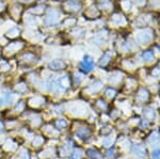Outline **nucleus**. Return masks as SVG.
Returning <instances> with one entry per match:
<instances>
[{"instance_id":"obj_1","label":"nucleus","mask_w":160,"mask_h":159,"mask_svg":"<svg viewBox=\"0 0 160 159\" xmlns=\"http://www.w3.org/2000/svg\"><path fill=\"white\" fill-rule=\"evenodd\" d=\"M152 39H153L152 31L149 29L139 32L138 35H137V40L141 43V44H146V43H149Z\"/></svg>"},{"instance_id":"obj_2","label":"nucleus","mask_w":160,"mask_h":159,"mask_svg":"<svg viewBox=\"0 0 160 159\" xmlns=\"http://www.w3.org/2000/svg\"><path fill=\"white\" fill-rule=\"evenodd\" d=\"M93 65H94L93 59H92L90 56H86L83 59V61L80 63V68H81L83 72L88 73V72H90V71H92Z\"/></svg>"},{"instance_id":"obj_3","label":"nucleus","mask_w":160,"mask_h":159,"mask_svg":"<svg viewBox=\"0 0 160 159\" xmlns=\"http://www.w3.org/2000/svg\"><path fill=\"white\" fill-rule=\"evenodd\" d=\"M149 93L146 89H144V88L139 89L137 95H136V101H137L138 103H140V104L145 103V101H149Z\"/></svg>"},{"instance_id":"obj_4","label":"nucleus","mask_w":160,"mask_h":159,"mask_svg":"<svg viewBox=\"0 0 160 159\" xmlns=\"http://www.w3.org/2000/svg\"><path fill=\"white\" fill-rule=\"evenodd\" d=\"M133 152L138 158H144L146 156V148L143 144H136L133 145Z\"/></svg>"},{"instance_id":"obj_5","label":"nucleus","mask_w":160,"mask_h":159,"mask_svg":"<svg viewBox=\"0 0 160 159\" xmlns=\"http://www.w3.org/2000/svg\"><path fill=\"white\" fill-rule=\"evenodd\" d=\"M58 19H59V13L57 11L53 10L47 14L45 21H46V24H48V25H53V24L57 23Z\"/></svg>"},{"instance_id":"obj_6","label":"nucleus","mask_w":160,"mask_h":159,"mask_svg":"<svg viewBox=\"0 0 160 159\" xmlns=\"http://www.w3.org/2000/svg\"><path fill=\"white\" fill-rule=\"evenodd\" d=\"M48 66L50 70L58 71V70H63V68L66 66V64H65L64 61H62V60H53L48 64Z\"/></svg>"},{"instance_id":"obj_7","label":"nucleus","mask_w":160,"mask_h":159,"mask_svg":"<svg viewBox=\"0 0 160 159\" xmlns=\"http://www.w3.org/2000/svg\"><path fill=\"white\" fill-rule=\"evenodd\" d=\"M160 141V134L158 131H154L149 135V137L147 138V143L155 145V144H158Z\"/></svg>"},{"instance_id":"obj_8","label":"nucleus","mask_w":160,"mask_h":159,"mask_svg":"<svg viewBox=\"0 0 160 159\" xmlns=\"http://www.w3.org/2000/svg\"><path fill=\"white\" fill-rule=\"evenodd\" d=\"M65 6L67 8V10L73 11V12H77L80 10L81 8V3L77 1H69L65 3Z\"/></svg>"},{"instance_id":"obj_9","label":"nucleus","mask_w":160,"mask_h":159,"mask_svg":"<svg viewBox=\"0 0 160 159\" xmlns=\"http://www.w3.org/2000/svg\"><path fill=\"white\" fill-rule=\"evenodd\" d=\"M86 154L91 159H103V156L97 149H94V148H90L86 151Z\"/></svg>"},{"instance_id":"obj_10","label":"nucleus","mask_w":160,"mask_h":159,"mask_svg":"<svg viewBox=\"0 0 160 159\" xmlns=\"http://www.w3.org/2000/svg\"><path fill=\"white\" fill-rule=\"evenodd\" d=\"M143 114H144L145 118H146L147 121H150V120H154L155 117H156V113H155V110L152 108H146L144 109V112H143Z\"/></svg>"},{"instance_id":"obj_11","label":"nucleus","mask_w":160,"mask_h":159,"mask_svg":"<svg viewBox=\"0 0 160 159\" xmlns=\"http://www.w3.org/2000/svg\"><path fill=\"white\" fill-rule=\"evenodd\" d=\"M77 135L79 136V138L86 139V138H88V137L91 135V131H90V129H89V128H80L78 131H77Z\"/></svg>"},{"instance_id":"obj_12","label":"nucleus","mask_w":160,"mask_h":159,"mask_svg":"<svg viewBox=\"0 0 160 159\" xmlns=\"http://www.w3.org/2000/svg\"><path fill=\"white\" fill-rule=\"evenodd\" d=\"M110 59H111V57H110V54H105L102 57V59H100V62L99 64L102 66H105V65H107L108 63H109V61H110Z\"/></svg>"},{"instance_id":"obj_13","label":"nucleus","mask_w":160,"mask_h":159,"mask_svg":"<svg viewBox=\"0 0 160 159\" xmlns=\"http://www.w3.org/2000/svg\"><path fill=\"white\" fill-rule=\"evenodd\" d=\"M143 59H144L145 61H150L154 59V53H153L152 50H147L145 51L144 54H143Z\"/></svg>"},{"instance_id":"obj_14","label":"nucleus","mask_w":160,"mask_h":159,"mask_svg":"<svg viewBox=\"0 0 160 159\" xmlns=\"http://www.w3.org/2000/svg\"><path fill=\"white\" fill-rule=\"evenodd\" d=\"M18 34H19V29L18 28H12L11 30L8 31V37H16Z\"/></svg>"},{"instance_id":"obj_15","label":"nucleus","mask_w":160,"mask_h":159,"mask_svg":"<svg viewBox=\"0 0 160 159\" xmlns=\"http://www.w3.org/2000/svg\"><path fill=\"white\" fill-rule=\"evenodd\" d=\"M81 156H82V151L80 148H78L73 152V154L70 155V159H80Z\"/></svg>"},{"instance_id":"obj_16","label":"nucleus","mask_w":160,"mask_h":159,"mask_svg":"<svg viewBox=\"0 0 160 159\" xmlns=\"http://www.w3.org/2000/svg\"><path fill=\"white\" fill-rule=\"evenodd\" d=\"M56 125L58 126V128H60V129H63V128L66 127L67 123L65 120H63V118H61V120H58L57 122H56Z\"/></svg>"},{"instance_id":"obj_17","label":"nucleus","mask_w":160,"mask_h":159,"mask_svg":"<svg viewBox=\"0 0 160 159\" xmlns=\"http://www.w3.org/2000/svg\"><path fill=\"white\" fill-rule=\"evenodd\" d=\"M112 20L114 21L116 25H119V24L121 23H124V18L122 15H119V14H116V15H114L113 17H112Z\"/></svg>"},{"instance_id":"obj_18","label":"nucleus","mask_w":160,"mask_h":159,"mask_svg":"<svg viewBox=\"0 0 160 159\" xmlns=\"http://www.w3.org/2000/svg\"><path fill=\"white\" fill-rule=\"evenodd\" d=\"M107 157L108 158H111L113 159L116 157V151H115L114 148H112L111 149H109V151L107 152Z\"/></svg>"},{"instance_id":"obj_19","label":"nucleus","mask_w":160,"mask_h":159,"mask_svg":"<svg viewBox=\"0 0 160 159\" xmlns=\"http://www.w3.org/2000/svg\"><path fill=\"white\" fill-rule=\"evenodd\" d=\"M115 94H116V92H115V90L113 89H108L107 91H106V95H107V97H109V98H113Z\"/></svg>"},{"instance_id":"obj_20","label":"nucleus","mask_w":160,"mask_h":159,"mask_svg":"<svg viewBox=\"0 0 160 159\" xmlns=\"http://www.w3.org/2000/svg\"><path fill=\"white\" fill-rule=\"evenodd\" d=\"M152 158L153 159H160V149H155L152 153Z\"/></svg>"},{"instance_id":"obj_21","label":"nucleus","mask_w":160,"mask_h":159,"mask_svg":"<svg viewBox=\"0 0 160 159\" xmlns=\"http://www.w3.org/2000/svg\"><path fill=\"white\" fill-rule=\"evenodd\" d=\"M149 126V121H147V120H142V121H141V124H140L141 128H143V129H144V128H147Z\"/></svg>"},{"instance_id":"obj_22","label":"nucleus","mask_w":160,"mask_h":159,"mask_svg":"<svg viewBox=\"0 0 160 159\" xmlns=\"http://www.w3.org/2000/svg\"><path fill=\"white\" fill-rule=\"evenodd\" d=\"M153 76H154V77H156V78H160V68H155L154 71H153Z\"/></svg>"},{"instance_id":"obj_23","label":"nucleus","mask_w":160,"mask_h":159,"mask_svg":"<svg viewBox=\"0 0 160 159\" xmlns=\"http://www.w3.org/2000/svg\"><path fill=\"white\" fill-rule=\"evenodd\" d=\"M103 145L105 146H110L111 145V141H110V140H103Z\"/></svg>"},{"instance_id":"obj_24","label":"nucleus","mask_w":160,"mask_h":159,"mask_svg":"<svg viewBox=\"0 0 160 159\" xmlns=\"http://www.w3.org/2000/svg\"><path fill=\"white\" fill-rule=\"evenodd\" d=\"M80 77H81V76H80L79 74L76 75V78H75V79H76V82H77V84H79L80 80H81V78H80Z\"/></svg>"}]
</instances>
